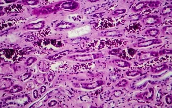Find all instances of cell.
<instances>
[{"instance_id":"3957f363","label":"cell","mask_w":172,"mask_h":108,"mask_svg":"<svg viewBox=\"0 0 172 108\" xmlns=\"http://www.w3.org/2000/svg\"><path fill=\"white\" fill-rule=\"evenodd\" d=\"M80 16L78 15H71L68 16L67 18V20H68L69 21H71V22H76L77 21H78L81 18H80Z\"/></svg>"},{"instance_id":"6da1fadb","label":"cell","mask_w":172,"mask_h":108,"mask_svg":"<svg viewBox=\"0 0 172 108\" xmlns=\"http://www.w3.org/2000/svg\"><path fill=\"white\" fill-rule=\"evenodd\" d=\"M91 31V26L86 25L84 27L68 32V36L70 38H75L88 34Z\"/></svg>"},{"instance_id":"7a4b0ae2","label":"cell","mask_w":172,"mask_h":108,"mask_svg":"<svg viewBox=\"0 0 172 108\" xmlns=\"http://www.w3.org/2000/svg\"><path fill=\"white\" fill-rule=\"evenodd\" d=\"M67 64L63 62H55L50 64V69L53 71L63 70V68L66 67Z\"/></svg>"}]
</instances>
